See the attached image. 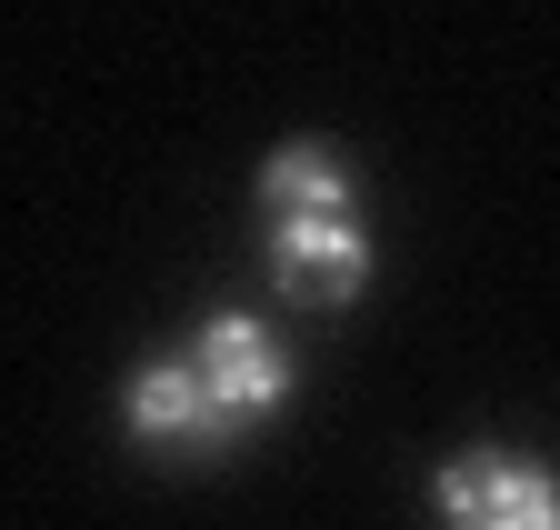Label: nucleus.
Masks as SVG:
<instances>
[{
  "instance_id": "nucleus-4",
  "label": "nucleus",
  "mask_w": 560,
  "mask_h": 530,
  "mask_svg": "<svg viewBox=\"0 0 560 530\" xmlns=\"http://www.w3.org/2000/svg\"><path fill=\"white\" fill-rule=\"evenodd\" d=\"M441 520L451 530H560L550 471L521 460V450H460L441 471Z\"/></svg>"
},
{
  "instance_id": "nucleus-1",
  "label": "nucleus",
  "mask_w": 560,
  "mask_h": 530,
  "mask_svg": "<svg viewBox=\"0 0 560 530\" xmlns=\"http://www.w3.org/2000/svg\"><path fill=\"white\" fill-rule=\"evenodd\" d=\"M120 421H130V440H151L161 460H190V471L231 460V440H241V421L200 390L190 361H140V370L120 380Z\"/></svg>"
},
{
  "instance_id": "nucleus-5",
  "label": "nucleus",
  "mask_w": 560,
  "mask_h": 530,
  "mask_svg": "<svg viewBox=\"0 0 560 530\" xmlns=\"http://www.w3.org/2000/svg\"><path fill=\"white\" fill-rule=\"evenodd\" d=\"M260 211L291 221V211H350V161L330 141H280L260 161Z\"/></svg>"
},
{
  "instance_id": "nucleus-2",
  "label": "nucleus",
  "mask_w": 560,
  "mask_h": 530,
  "mask_svg": "<svg viewBox=\"0 0 560 530\" xmlns=\"http://www.w3.org/2000/svg\"><path fill=\"white\" fill-rule=\"evenodd\" d=\"M361 281H371L361 211H291V221H270V291L291 310H350Z\"/></svg>"
},
{
  "instance_id": "nucleus-3",
  "label": "nucleus",
  "mask_w": 560,
  "mask_h": 530,
  "mask_svg": "<svg viewBox=\"0 0 560 530\" xmlns=\"http://www.w3.org/2000/svg\"><path fill=\"white\" fill-rule=\"evenodd\" d=\"M180 361L200 370V390H210V401H221V411H231L241 431H250V421H270L280 401H291V380H301V370H291V351H280L260 320H241V310L200 320Z\"/></svg>"
}]
</instances>
